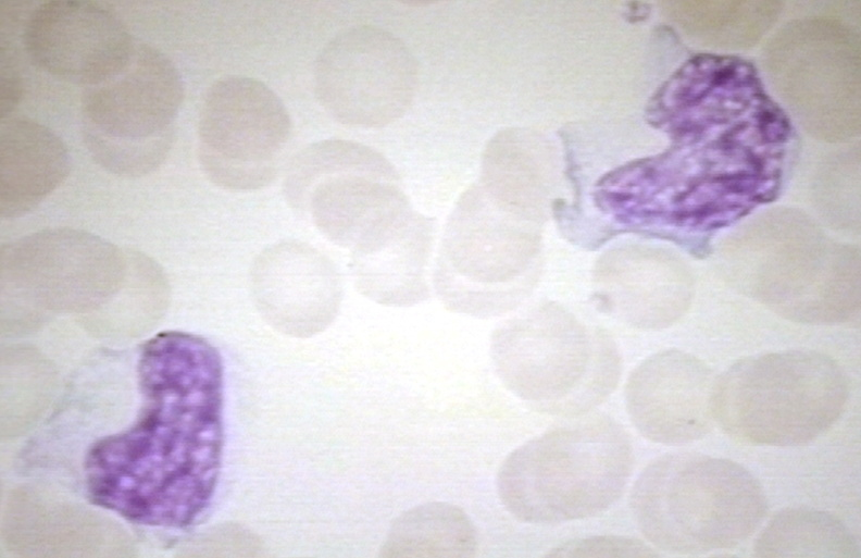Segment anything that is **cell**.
Returning <instances> with one entry per match:
<instances>
[{
    "label": "cell",
    "mask_w": 861,
    "mask_h": 558,
    "mask_svg": "<svg viewBox=\"0 0 861 558\" xmlns=\"http://www.w3.org/2000/svg\"><path fill=\"white\" fill-rule=\"evenodd\" d=\"M414 60L391 32L354 25L337 33L320 51L314 91L334 120L377 128L408 109L415 88Z\"/></svg>",
    "instance_id": "9"
},
{
    "label": "cell",
    "mask_w": 861,
    "mask_h": 558,
    "mask_svg": "<svg viewBox=\"0 0 861 558\" xmlns=\"http://www.w3.org/2000/svg\"><path fill=\"white\" fill-rule=\"evenodd\" d=\"M284 194L327 238L357 255L378 248L414 220L389 161L347 139H324L300 150L288 168Z\"/></svg>",
    "instance_id": "6"
},
{
    "label": "cell",
    "mask_w": 861,
    "mask_h": 558,
    "mask_svg": "<svg viewBox=\"0 0 861 558\" xmlns=\"http://www.w3.org/2000/svg\"><path fill=\"white\" fill-rule=\"evenodd\" d=\"M399 550L410 556L473 557L478 540L469 516L459 507L433 503L405 514L395 531Z\"/></svg>",
    "instance_id": "18"
},
{
    "label": "cell",
    "mask_w": 861,
    "mask_h": 558,
    "mask_svg": "<svg viewBox=\"0 0 861 558\" xmlns=\"http://www.w3.org/2000/svg\"><path fill=\"white\" fill-rule=\"evenodd\" d=\"M291 120L263 82L229 75L205 90L197 116V157L204 175L229 190L267 186L290 138Z\"/></svg>",
    "instance_id": "8"
},
{
    "label": "cell",
    "mask_w": 861,
    "mask_h": 558,
    "mask_svg": "<svg viewBox=\"0 0 861 558\" xmlns=\"http://www.w3.org/2000/svg\"><path fill=\"white\" fill-rule=\"evenodd\" d=\"M634 450L625 429L596 416L547 431L501 463L496 487L506 510L529 524H557L606 512L632 475Z\"/></svg>",
    "instance_id": "2"
},
{
    "label": "cell",
    "mask_w": 861,
    "mask_h": 558,
    "mask_svg": "<svg viewBox=\"0 0 861 558\" xmlns=\"http://www.w3.org/2000/svg\"><path fill=\"white\" fill-rule=\"evenodd\" d=\"M136 376L135 421L86 452V496L135 524L186 529L210 506L221 473L222 357L199 335L164 331L140 346Z\"/></svg>",
    "instance_id": "1"
},
{
    "label": "cell",
    "mask_w": 861,
    "mask_h": 558,
    "mask_svg": "<svg viewBox=\"0 0 861 558\" xmlns=\"http://www.w3.org/2000/svg\"><path fill=\"white\" fill-rule=\"evenodd\" d=\"M629 506L656 548L678 555L732 549L759 528L768 500L758 479L736 461L698 452L652 460L635 481Z\"/></svg>",
    "instance_id": "3"
},
{
    "label": "cell",
    "mask_w": 861,
    "mask_h": 558,
    "mask_svg": "<svg viewBox=\"0 0 861 558\" xmlns=\"http://www.w3.org/2000/svg\"><path fill=\"white\" fill-rule=\"evenodd\" d=\"M686 272L656 252L616 248L604 252L592 271L599 306L638 328H661L675 322L688 306Z\"/></svg>",
    "instance_id": "14"
},
{
    "label": "cell",
    "mask_w": 861,
    "mask_h": 558,
    "mask_svg": "<svg viewBox=\"0 0 861 558\" xmlns=\"http://www.w3.org/2000/svg\"><path fill=\"white\" fill-rule=\"evenodd\" d=\"M21 38L33 65L85 88L116 73L135 45L114 11L79 0L38 3L27 14Z\"/></svg>",
    "instance_id": "12"
},
{
    "label": "cell",
    "mask_w": 861,
    "mask_h": 558,
    "mask_svg": "<svg viewBox=\"0 0 861 558\" xmlns=\"http://www.w3.org/2000/svg\"><path fill=\"white\" fill-rule=\"evenodd\" d=\"M549 557H656L658 553L645 542L623 535H594L557 545Z\"/></svg>",
    "instance_id": "19"
},
{
    "label": "cell",
    "mask_w": 861,
    "mask_h": 558,
    "mask_svg": "<svg viewBox=\"0 0 861 558\" xmlns=\"http://www.w3.org/2000/svg\"><path fill=\"white\" fill-rule=\"evenodd\" d=\"M128 250L85 231L43 230L2 251L4 288L48 308L99 307L127 280Z\"/></svg>",
    "instance_id": "11"
},
{
    "label": "cell",
    "mask_w": 861,
    "mask_h": 558,
    "mask_svg": "<svg viewBox=\"0 0 861 558\" xmlns=\"http://www.w3.org/2000/svg\"><path fill=\"white\" fill-rule=\"evenodd\" d=\"M71 166L63 139L26 116L2 119L0 127V211L15 219L34 210L65 179Z\"/></svg>",
    "instance_id": "15"
},
{
    "label": "cell",
    "mask_w": 861,
    "mask_h": 558,
    "mask_svg": "<svg viewBox=\"0 0 861 558\" xmlns=\"http://www.w3.org/2000/svg\"><path fill=\"white\" fill-rule=\"evenodd\" d=\"M716 380L699 359L678 350L656 354L629 375L626 411L648 441L683 445L704 437L714 422Z\"/></svg>",
    "instance_id": "13"
},
{
    "label": "cell",
    "mask_w": 861,
    "mask_h": 558,
    "mask_svg": "<svg viewBox=\"0 0 861 558\" xmlns=\"http://www.w3.org/2000/svg\"><path fill=\"white\" fill-rule=\"evenodd\" d=\"M490 355L512 394L535 411L565 418L603 402L622 370L609 333L554 301L535 305L500 325Z\"/></svg>",
    "instance_id": "4"
},
{
    "label": "cell",
    "mask_w": 861,
    "mask_h": 558,
    "mask_svg": "<svg viewBox=\"0 0 861 558\" xmlns=\"http://www.w3.org/2000/svg\"><path fill=\"white\" fill-rule=\"evenodd\" d=\"M255 297L265 312L285 313L338 306L339 283L330 262L307 244L284 241L258 258Z\"/></svg>",
    "instance_id": "16"
},
{
    "label": "cell",
    "mask_w": 861,
    "mask_h": 558,
    "mask_svg": "<svg viewBox=\"0 0 861 558\" xmlns=\"http://www.w3.org/2000/svg\"><path fill=\"white\" fill-rule=\"evenodd\" d=\"M848 395L846 374L828 356L811 350L760 355L716 379L714 421L745 444L798 446L838 421Z\"/></svg>",
    "instance_id": "5"
},
{
    "label": "cell",
    "mask_w": 861,
    "mask_h": 558,
    "mask_svg": "<svg viewBox=\"0 0 861 558\" xmlns=\"http://www.w3.org/2000/svg\"><path fill=\"white\" fill-rule=\"evenodd\" d=\"M184 96L172 60L149 44L135 42L116 73L84 92L80 133L90 157L114 175L150 174L172 149Z\"/></svg>",
    "instance_id": "7"
},
{
    "label": "cell",
    "mask_w": 861,
    "mask_h": 558,
    "mask_svg": "<svg viewBox=\"0 0 861 558\" xmlns=\"http://www.w3.org/2000/svg\"><path fill=\"white\" fill-rule=\"evenodd\" d=\"M732 266L736 280L777 314L806 324L848 320L859 306V260L821 243L751 246Z\"/></svg>",
    "instance_id": "10"
},
{
    "label": "cell",
    "mask_w": 861,
    "mask_h": 558,
    "mask_svg": "<svg viewBox=\"0 0 861 558\" xmlns=\"http://www.w3.org/2000/svg\"><path fill=\"white\" fill-rule=\"evenodd\" d=\"M11 45L4 39L1 48V119L10 116L21 102L25 89L17 50Z\"/></svg>",
    "instance_id": "20"
},
{
    "label": "cell",
    "mask_w": 861,
    "mask_h": 558,
    "mask_svg": "<svg viewBox=\"0 0 861 558\" xmlns=\"http://www.w3.org/2000/svg\"><path fill=\"white\" fill-rule=\"evenodd\" d=\"M756 557H857L858 545L836 516L793 507L775 513L753 545Z\"/></svg>",
    "instance_id": "17"
}]
</instances>
